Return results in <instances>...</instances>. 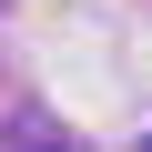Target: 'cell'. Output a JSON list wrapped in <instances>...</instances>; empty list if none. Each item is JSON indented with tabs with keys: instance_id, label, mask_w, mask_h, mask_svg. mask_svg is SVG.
<instances>
[{
	"instance_id": "1",
	"label": "cell",
	"mask_w": 152,
	"mask_h": 152,
	"mask_svg": "<svg viewBox=\"0 0 152 152\" xmlns=\"http://www.w3.org/2000/svg\"><path fill=\"white\" fill-rule=\"evenodd\" d=\"M31 152H81V142H31Z\"/></svg>"
}]
</instances>
